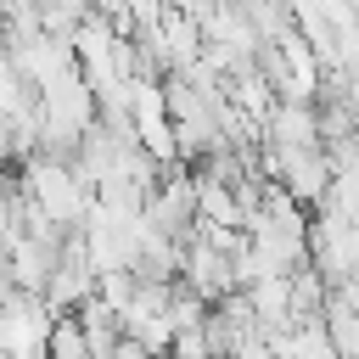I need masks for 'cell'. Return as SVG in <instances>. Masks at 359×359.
Wrapping results in <instances>:
<instances>
[{"label":"cell","instance_id":"3","mask_svg":"<svg viewBox=\"0 0 359 359\" xmlns=\"http://www.w3.org/2000/svg\"><path fill=\"white\" fill-rule=\"evenodd\" d=\"M213 348H208V331L196 325V331H174V359H208Z\"/></svg>","mask_w":359,"mask_h":359},{"label":"cell","instance_id":"1","mask_svg":"<svg viewBox=\"0 0 359 359\" xmlns=\"http://www.w3.org/2000/svg\"><path fill=\"white\" fill-rule=\"evenodd\" d=\"M45 359H90V337H84L79 314L50 325V337H45Z\"/></svg>","mask_w":359,"mask_h":359},{"label":"cell","instance_id":"2","mask_svg":"<svg viewBox=\"0 0 359 359\" xmlns=\"http://www.w3.org/2000/svg\"><path fill=\"white\" fill-rule=\"evenodd\" d=\"M275 135L286 140V146H314V135H320V123L303 112V107H286V112H275Z\"/></svg>","mask_w":359,"mask_h":359}]
</instances>
